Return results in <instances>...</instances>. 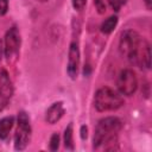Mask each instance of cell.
<instances>
[{
	"instance_id": "cell-1",
	"label": "cell",
	"mask_w": 152,
	"mask_h": 152,
	"mask_svg": "<svg viewBox=\"0 0 152 152\" xmlns=\"http://www.w3.org/2000/svg\"><path fill=\"white\" fill-rule=\"evenodd\" d=\"M119 49L122 56H125L132 65L150 69L151 66V48L148 42L142 38L138 32L133 30H126L122 32Z\"/></svg>"
},
{
	"instance_id": "cell-2",
	"label": "cell",
	"mask_w": 152,
	"mask_h": 152,
	"mask_svg": "<svg viewBox=\"0 0 152 152\" xmlns=\"http://www.w3.org/2000/svg\"><path fill=\"white\" fill-rule=\"evenodd\" d=\"M94 106L99 112H113L124 106V100L114 89L102 87L95 93Z\"/></svg>"
},
{
	"instance_id": "cell-3",
	"label": "cell",
	"mask_w": 152,
	"mask_h": 152,
	"mask_svg": "<svg viewBox=\"0 0 152 152\" xmlns=\"http://www.w3.org/2000/svg\"><path fill=\"white\" fill-rule=\"evenodd\" d=\"M122 127V122L120 119L115 116H108L101 119L95 128L94 133V148H99L100 145L109 137L115 135Z\"/></svg>"
},
{
	"instance_id": "cell-4",
	"label": "cell",
	"mask_w": 152,
	"mask_h": 152,
	"mask_svg": "<svg viewBox=\"0 0 152 152\" xmlns=\"http://www.w3.org/2000/svg\"><path fill=\"white\" fill-rule=\"evenodd\" d=\"M31 124L30 118L25 112L18 113V127L14 134V148L23 151L27 147L31 140Z\"/></svg>"
},
{
	"instance_id": "cell-5",
	"label": "cell",
	"mask_w": 152,
	"mask_h": 152,
	"mask_svg": "<svg viewBox=\"0 0 152 152\" xmlns=\"http://www.w3.org/2000/svg\"><path fill=\"white\" fill-rule=\"evenodd\" d=\"M20 49V33L15 26L11 27L6 34L4 40V53L8 63H14L18 59Z\"/></svg>"
},
{
	"instance_id": "cell-6",
	"label": "cell",
	"mask_w": 152,
	"mask_h": 152,
	"mask_svg": "<svg viewBox=\"0 0 152 152\" xmlns=\"http://www.w3.org/2000/svg\"><path fill=\"white\" fill-rule=\"evenodd\" d=\"M116 87L122 95L126 96L133 95L138 88V78L135 72L132 69L121 70L116 80Z\"/></svg>"
},
{
	"instance_id": "cell-7",
	"label": "cell",
	"mask_w": 152,
	"mask_h": 152,
	"mask_svg": "<svg viewBox=\"0 0 152 152\" xmlns=\"http://www.w3.org/2000/svg\"><path fill=\"white\" fill-rule=\"evenodd\" d=\"M13 95V86L10 80V76L6 70H1L0 72V112H2L8 102L11 101Z\"/></svg>"
},
{
	"instance_id": "cell-8",
	"label": "cell",
	"mask_w": 152,
	"mask_h": 152,
	"mask_svg": "<svg viewBox=\"0 0 152 152\" xmlns=\"http://www.w3.org/2000/svg\"><path fill=\"white\" fill-rule=\"evenodd\" d=\"M78 68H80V49L77 43H71L69 48L68 53V75L75 80L78 75Z\"/></svg>"
},
{
	"instance_id": "cell-9",
	"label": "cell",
	"mask_w": 152,
	"mask_h": 152,
	"mask_svg": "<svg viewBox=\"0 0 152 152\" xmlns=\"http://www.w3.org/2000/svg\"><path fill=\"white\" fill-rule=\"evenodd\" d=\"M64 112H65V109H64L63 103H62L61 101L55 102V103H52V104L49 107V109L46 110L45 121H46L48 124H50V125H53V124H56L57 121L61 120V118L63 116Z\"/></svg>"
},
{
	"instance_id": "cell-10",
	"label": "cell",
	"mask_w": 152,
	"mask_h": 152,
	"mask_svg": "<svg viewBox=\"0 0 152 152\" xmlns=\"http://www.w3.org/2000/svg\"><path fill=\"white\" fill-rule=\"evenodd\" d=\"M14 124L13 116H6L0 120V139H6L10 134V131L12 129Z\"/></svg>"
},
{
	"instance_id": "cell-11",
	"label": "cell",
	"mask_w": 152,
	"mask_h": 152,
	"mask_svg": "<svg viewBox=\"0 0 152 152\" xmlns=\"http://www.w3.org/2000/svg\"><path fill=\"white\" fill-rule=\"evenodd\" d=\"M74 126H72V122H70L68 125V127L65 128L64 131V146L66 150H70L72 151L74 150Z\"/></svg>"
},
{
	"instance_id": "cell-12",
	"label": "cell",
	"mask_w": 152,
	"mask_h": 152,
	"mask_svg": "<svg viewBox=\"0 0 152 152\" xmlns=\"http://www.w3.org/2000/svg\"><path fill=\"white\" fill-rule=\"evenodd\" d=\"M116 24H118V17H116V15H112V17L107 18V19L102 23V25H101V31H102V33L109 34V33L115 28Z\"/></svg>"
},
{
	"instance_id": "cell-13",
	"label": "cell",
	"mask_w": 152,
	"mask_h": 152,
	"mask_svg": "<svg viewBox=\"0 0 152 152\" xmlns=\"http://www.w3.org/2000/svg\"><path fill=\"white\" fill-rule=\"evenodd\" d=\"M49 146H50V150L51 151H57V148L59 146V134L58 133H53L51 135Z\"/></svg>"
},
{
	"instance_id": "cell-14",
	"label": "cell",
	"mask_w": 152,
	"mask_h": 152,
	"mask_svg": "<svg viewBox=\"0 0 152 152\" xmlns=\"http://www.w3.org/2000/svg\"><path fill=\"white\" fill-rule=\"evenodd\" d=\"M94 4H95V7L97 10V12L100 14L104 13L106 12V5H104V0H94Z\"/></svg>"
},
{
	"instance_id": "cell-15",
	"label": "cell",
	"mask_w": 152,
	"mask_h": 152,
	"mask_svg": "<svg viewBox=\"0 0 152 152\" xmlns=\"http://www.w3.org/2000/svg\"><path fill=\"white\" fill-rule=\"evenodd\" d=\"M8 11V0H0V17L5 15Z\"/></svg>"
},
{
	"instance_id": "cell-16",
	"label": "cell",
	"mask_w": 152,
	"mask_h": 152,
	"mask_svg": "<svg viewBox=\"0 0 152 152\" xmlns=\"http://www.w3.org/2000/svg\"><path fill=\"white\" fill-rule=\"evenodd\" d=\"M86 4H87V0H72V6L77 11L83 10V7L86 6Z\"/></svg>"
},
{
	"instance_id": "cell-17",
	"label": "cell",
	"mask_w": 152,
	"mask_h": 152,
	"mask_svg": "<svg viewBox=\"0 0 152 152\" xmlns=\"http://www.w3.org/2000/svg\"><path fill=\"white\" fill-rule=\"evenodd\" d=\"M88 133V128H87V126H82L81 127V137H82V139H86L87 138V134Z\"/></svg>"
},
{
	"instance_id": "cell-18",
	"label": "cell",
	"mask_w": 152,
	"mask_h": 152,
	"mask_svg": "<svg viewBox=\"0 0 152 152\" xmlns=\"http://www.w3.org/2000/svg\"><path fill=\"white\" fill-rule=\"evenodd\" d=\"M2 51H4V46H2V42L0 40V59H1V56H2Z\"/></svg>"
},
{
	"instance_id": "cell-19",
	"label": "cell",
	"mask_w": 152,
	"mask_h": 152,
	"mask_svg": "<svg viewBox=\"0 0 152 152\" xmlns=\"http://www.w3.org/2000/svg\"><path fill=\"white\" fill-rule=\"evenodd\" d=\"M144 1H145V4H146L147 8H151V0H144Z\"/></svg>"
},
{
	"instance_id": "cell-20",
	"label": "cell",
	"mask_w": 152,
	"mask_h": 152,
	"mask_svg": "<svg viewBox=\"0 0 152 152\" xmlns=\"http://www.w3.org/2000/svg\"><path fill=\"white\" fill-rule=\"evenodd\" d=\"M36 1H39V2H46L48 0H36Z\"/></svg>"
}]
</instances>
